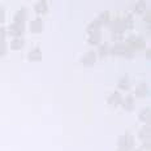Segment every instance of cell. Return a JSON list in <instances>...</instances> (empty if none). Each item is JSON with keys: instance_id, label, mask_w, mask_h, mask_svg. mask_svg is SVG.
<instances>
[{"instance_id": "cell-1", "label": "cell", "mask_w": 151, "mask_h": 151, "mask_svg": "<svg viewBox=\"0 0 151 151\" xmlns=\"http://www.w3.org/2000/svg\"><path fill=\"white\" fill-rule=\"evenodd\" d=\"M125 45L130 51L136 52L138 50H142L146 47V40H145L143 37H139V35H130L127 39Z\"/></svg>"}, {"instance_id": "cell-2", "label": "cell", "mask_w": 151, "mask_h": 151, "mask_svg": "<svg viewBox=\"0 0 151 151\" xmlns=\"http://www.w3.org/2000/svg\"><path fill=\"white\" fill-rule=\"evenodd\" d=\"M134 146H136V138H134V136H132L129 132L117 137V147H125V149L130 151L132 149H134Z\"/></svg>"}, {"instance_id": "cell-3", "label": "cell", "mask_w": 151, "mask_h": 151, "mask_svg": "<svg viewBox=\"0 0 151 151\" xmlns=\"http://www.w3.org/2000/svg\"><path fill=\"white\" fill-rule=\"evenodd\" d=\"M25 31V24H16L12 22L7 29V35H11L13 38H21V35Z\"/></svg>"}, {"instance_id": "cell-4", "label": "cell", "mask_w": 151, "mask_h": 151, "mask_svg": "<svg viewBox=\"0 0 151 151\" xmlns=\"http://www.w3.org/2000/svg\"><path fill=\"white\" fill-rule=\"evenodd\" d=\"M109 53H112L113 56H127L128 47L122 42H116L115 45L112 46V48L109 50Z\"/></svg>"}, {"instance_id": "cell-5", "label": "cell", "mask_w": 151, "mask_h": 151, "mask_svg": "<svg viewBox=\"0 0 151 151\" xmlns=\"http://www.w3.org/2000/svg\"><path fill=\"white\" fill-rule=\"evenodd\" d=\"M96 61V52L95 51H87L85 52L81 58V63L85 67H93Z\"/></svg>"}, {"instance_id": "cell-6", "label": "cell", "mask_w": 151, "mask_h": 151, "mask_svg": "<svg viewBox=\"0 0 151 151\" xmlns=\"http://www.w3.org/2000/svg\"><path fill=\"white\" fill-rule=\"evenodd\" d=\"M122 108H124V111L127 112H132L134 108H136V99H134L133 95H128L125 96V98H122V103H121Z\"/></svg>"}, {"instance_id": "cell-7", "label": "cell", "mask_w": 151, "mask_h": 151, "mask_svg": "<svg viewBox=\"0 0 151 151\" xmlns=\"http://www.w3.org/2000/svg\"><path fill=\"white\" fill-rule=\"evenodd\" d=\"M87 43L91 46H96V45H100V40H102V33L100 30H96V31H90L87 33V38H86Z\"/></svg>"}, {"instance_id": "cell-8", "label": "cell", "mask_w": 151, "mask_h": 151, "mask_svg": "<svg viewBox=\"0 0 151 151\" xmlns=\"http://www.w3.org/2000/svg\"><path fill=\"white\" fill-rule=\"evenodd\" d=\"M26 18H27V9L25 8V7H22V8H20L14 13V16H13V22H16V24H25Z\"/></svg>"}, {"instance_id": "cell-9", "label": "cell", "mask_w": 151, "mask_h": 151, "mask_svg": "<svg viewBox=\"0 0 151 151\" xmlns=\"http://www.w3.org/2000/svg\"><path fill=\"white\" fill-rule=\"evenodd\" d=\"M149 94V87L146 82H139L136 86V96L139 99H145Z\"/></svg>"}, {"instance_id": "cell-10", "label": "cell", "mask_w": 151, "mask_h": 151, "mask_svg": "<svg viewBox=\"0 0 151 151\" xmlns=\"http://www.w3.org/2000/svg\"><path fill=\"white\" fill-rule=\"evenodd\" d=\"M107 102H108V104L115 106V107L121 106V103H122V95H121L120 93H119V91H113L111 95L108 96Z\"/></svg>"}, {"instance_id": "cell-11", "label": "cell", "mask_w": 151, "mask_h": 151, "mask_svg": "<svg viewBox=\"0 0 151 151\" xmlns=\"http://www.w3.org/2000/svg\"><path fill=\"white\" fill-rule=\"evenodd\" d=\"M43 30V21L42 18H35L30 22V31L33 34H40Z\"/></svg>"}, {"instance_id": "cell-12", "label": "cell", "mask_w": 151, "mask_h": 151, "mask_svg": "<svg viewBox=\"0 0 151 151\" xmlns=\"http://www.w3.org/2000/svg\"><path fill=\"white\" fill-rule=\"evenodd\" d=\"M27 59H29V61H31V63L40 61L42 60V50H40L39 47L33 48L29 53H27Z\"/></svg>"}, {"instance_id": "cell-13", "label": "cell", "mask_w": 151, "mask_h": 151, "mask_svg": "<svg viewBox=\"0 0 151 151\" xmlns=\"http://www.w3.org/2000/svg\"><path fill=\"white\" fill-rule=\"evenodd\" d=\"M34 11L38 14H46L48 12V3L46 0H39L38 3H35L34 5Z\"/></svg>"}, {"instance_id": "cell-14", "label": "cell", "mask_w": 151, "mask_h": 151, "mask_svg": "<svg viewBox=\"0 0 151 151\" xmlns=\"http://www.w3.org/2000/svg\"><path fill=\"white\" fill-rule=\"evenodd\" d=\"M150 115H151L150 107H146V108H143L142 111L139 112V115H138V119H139V121L145 122L146 125H150Z\"/></svg>"}, {"instance_id": "cell-15", "label": "cell", "mask_w": 151, "mask_h": 151, "mask_svg": "<svg viewBox=\"0 0 151 151\" xmlns=\"http://www.w3.org/2000/svg\"><path fill=\"white\" fill-rule=\"evenodd\" d=\"M150 137H151L150 125H143V127L139 129V132H138V138L142 141H146V139H150Z\"/></svg>"}, {"instance_id": "cell-16", "label": "cell", "mask_w": 151, "mask_h": 151, "mask_svg": "<svg viewBox=\"0 0 151 151\" xmlns=\"http://www.w3.org/2000/svg\"><path fill=\"white\" fill-rule=\"evenodd\" d=\"M24 45H25V40L22 38H13L12 42L9 43V47H11V50H13V51H20L24 47Z\"/></svg>"}, {"instance_id": "cell-17", "label": "cell", "mask_w": 151, "mask_h": 151, "mask_svg": "<svg viewBox=\"0 0 151 151\" xmlns=\"http://www.w3.org/2000/svg\"><path fill=\"white\" fill-rule=\"evenodd\" d=\"M117 87H119L120 90H125V91H128V90H129V87H130V81H129L128 74L122 76L120 80H119V82H117Z\"/></svg>"}, {"instance_id": "cell-18", "label": "cell", "mask_w": 151, "mask_h": 151, "mask_svg": "<svg viewBox=\"0 0 151 151\" xmlns=\"http://www.w3.org/2000/svg\"><path fill=\"white\" fill-rule=\"evenodd\" d=\"M146 8H147V4L145 0H139L134 4V13L137 14H143L146 12Z\"/></svg>"}, {"instance_id": "cell-19", "label": "cell", "mask_w": 151, "mask_h": 151, "mask_svg": "<svg viewBox=\"0 0 151 151\" xmlns=\"http://www.w3.org/2000/svg\"><path fill=\"white\" fill-rule=\"evenodd\" d=\"M122 20H124V25L127 30H132L134 27V20H133V14L132 13H127L122 17Z\"/></svg>"}, {"instance_id": "cell-20", "label": "cell", "mask_w": 151, "mask_h": 151, "mask_svg": "<svg viewBox=\"0 0 151 151\" xmlns=\"http://www.w3.org/2000/svg\"><path fill=\"white\" fill-rule=\"evenodd\" d=\"M109 46L108 43H100V45L98 46V55L100 56V58H106V56L109 55Z\"/></svg>"}, {"instance_id": "cell-21", "label": "cell", "mask_w": 151, "mask_h": 151, "mask_svg": "<svg viewBox=\"0 0 151 151\" xmlns=\"http://www.w3.org/2000/svg\"><path fill=\"white\" fill-rule=\"evenodd\" d=\"M7 37V29L4 26H0V43H3Z\"/></svg>"}, {"instance_id": "cell-22", "label": "cell", "mask_w": 151, "mask_h": 151, "mask_svg": "<svg viewBox=\"0 0 151 151\" xmlns=\"http://www.w3.org/2000/svg\"><path fill=\"white\" fill-rule=\"evenodd\" d=\"M4 55H7V45H5V42H3L0 43V59Z\"/></svg>"}, {"instance_id": "cell-23", "label": "cell", "mask_w": 151, "mask_h": 151, "mask_svg": "<svg viewBox=\"0 0 151 151\" xmlns=\"http://www.w3.org/2000/svg\"><path fill=\"white\" fill-rule=\"evenodd\" d=\"M150 21H151V13H150V11H146L143 13V22L150 25Z\"/></svg>"}, {"instance_id": "cell-24", "label": "cell", "mask_w": 151, "mask_h": 151, "mask_svg": "<svg viewBox=\"0 0 151 151\" xmlns=\"http://www.w3.org/2000/svg\"><path fill=\"white\" fill-rule=\"evenodd\" d=\"M142 149L145 150V151H150V149H151V141L150 139H146V141H143V143H142Z\"/></svg>"}, {"instance_id": "cell-25", "label": "cell", "mask_w": 151, "mask_h": 151, "mask_svg": "<svg viewBox=\"0 0 151 151\" xmlns=\"http://www.w3.org/2000/svg\"><path fill=\"white\" fill-rule=\"evenodd\" d=\"M4 21H5V11L0 9V24H4Z\"/></svg>"}, {"instance_id": "cell-26", "label": "cell", "mask_w": 151, "mask_h": 151, "mask_svg": "<svg viewBox=\"0 0 151 151\" xmlns=\"http://www.w3.org/2000/svg\"><path fill=\"white\" fill-rule=\"evenodd\" d=\"M150 53H151V48L149 47V48L146 50V59H149V60H150V58H151V55H150Z\"/></svg>"}, {"instance_id": "cell-27", "label": "cell", "mask_w": 151, "mask_h": 151, "mask_svg": "<svg viewBox=\"0 0 151 151\" xmlns=\"http://www.w3.org/2000/svg\"><path fill=\"white\" fill-rule=\"evenodd\" d=\"M116 151H129L128 149H125V147H117V150Z\"/></svg>"}, {"instance_id": "cell-28", "label": "cell", "mask_w": 151, "mask_h": 151, "mask_svg": "<svg viewBox=\"0 0 151 151\" xmlns=\"http://www.w3.org/2000/svg\"><path fill=\"white\" fill-rule=\"evenodd\" d=\"M134 151H145V150L142 149V147H139V149H137V150H134Z\"/></svg>"}]
</instances>
